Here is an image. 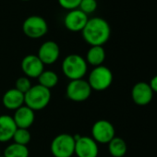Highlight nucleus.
<instances>
[{
    "label": "nucleus",
    "mask_w": 157,
    "mask_h": 157,
    "mask_svg": "<svg viewBox=\"0 0 157 157\" xmlns=\"http://www.w3.org/2000/svg\"><path fill=\"white\" fill-rule=\"evenodd\" d=\"M82 32L85 42L92 46H103L108 41L111 34L108 22L99 17L88 20Z\"/></svg>",
    "instance_id": "f257e3e1"
},
{
    "label": "nucleus",
    "mask_w": 157,
    "mask_h": 157,
    "mask_svg": "<svg viewBox=\"0 0 157 157\" xmlns=\"http://www.w3.org/2000/svg\"><path fill=\"white\" fill-rule=\"evenodd\" d=\"M88 69L86 60L80 55L71 54L66 56L62 62L63 74L70 81L82 78Z\"/></svg>",
    "instance_id": "f03ea898"
},
{
    "label": "nucleus",
    "mask_w": 157,
    "mask_h": 157,
    "mask_svg": "<svg viewBox=\"0 0 157 157\" xmlns=\"http://www.w3.org/2000/svg\"><path fill=\"white\" fill-rule=\"evenodd\" d=\"M51 100V91L44 86L37 84L32 86L24 94V105L33 111L45 108Z\"/></svg>",
    "instance_id": "7ed1b4c3"
},
{
    "label": "nucleus",
    "mask_w": 157,
    "mask_h": 157,
    "mask_svg": "<svg viewBox=\"0 0 157 157\" xmlns=\"http://www.w3.org/2000/svg\"><path fill=\"white\" fill-rule=\"evenodd\" d=\"M113 82V73L105 66L95 67L89 75L88 83L92 90L103 92L108 89Z\"/></svg>",
    "instance_id": "20e7f679"
},
{
    "label": "nucleus",
    "mask_w": 157,
    "mask_h": 157,
    "mask_svg": "<svg viewBox=\"0 0 157 157\" xmlns=\"http://www.w3.org/2000/svg\"><path fill=\"white\" fill-rule=\"evenodd\" d=\"M50 150L55 157H71L75 151V140L70 134H59L52 140Z\"/></svg>",
    "instance_id": "39448f33"
},
{
    "label": "nucleus",
    "mask_w": 157,
    "mask_h": 157,
    "mask_svg": "<svg viewBox=\"0 0 157 157\" xmlns=\"http://www.w3.org/2000/svg\"><path fill=\"white\" fill-rule=\"evenodd\" d=\"M92 88L87 81L83 78L70 81L67 86V97L74 102H84L92 94Z\"/></svg>",
    "instance_id": "423d86ee"
},
{
    "label": "nucleus",
    "mask_w": 157,
    "mask_h": 157,
    "mask_svg": "<svg viewBox=\"0 0 157 157\" xmlns=\"http://www.w3.org/2000/svg\"><path fill=\"white\" fill-rule=\"evenodd\" d=\"M22 30L24 34L29 38L38 39L47 33L48 26L44 18L40 16H30L24 21Z\"/></svg>",
    "instance_id": "0eeeda50"
},
{
    "label": "nucleus",
    "mask_w": 157,
    "mask_h": 157,
    "mask_svg": "<svg viewBox=\"0 0 157 157\" xmlns=\"http://www.w3.org/2000/svg\"><path fill=\"white\" fill-rule=\"evenodd\" d=\"M116 130L111 122L105 119L96 121L92 128V138L101 144H108V142L115 138Z\"/></svg>",
    "instance_id": "6e6552de"
},
{
    "label": "nucleus",
    "mask_w": 157,
    "mask_h": 157,
    "mask_svg": "<svg viewBox=\"0 0 157 157\" xmlns=\"http://www.w3.org/2000/svg\"><path fill=\"white\" fill-rule=\"evenodd\" d=\"M74 153L77 157H97L99 153L98 143L91 137L81 136L75 140Z\"/></svg>",
    "instance_id": "1a4fd4ad"
},
{
    "label": "nucleus",
    "mask_w": 157,
    "mask_h": 157,
    "mask_svg": "<svg viewBox=\"0 0 157 157\" xmlns=\"http://www.w3.org/2000/svg\"><path fill=\"white\" fill-rule=\"evenodd\" d=\"M88 15L78 9L70 10L64 18V25L70 32H82L88 21Z\"/></svg>",
    "instance_id": "9d476101"
},
{
    "label": "nucleus",
    "mask_w": 157,
    "mask_h": 157,
    "mask_svg": "<svg viewBox=\"0 0 157 157\" xmlns=\"http://www.w3.org/2000/svg\"><path fill=\"white\" fill-rule=\"evenodd\" d=\"M21 70L29 78H38L44 70V65L36 55H28L21 61Z\"/></svg>",
    "instance_id": "9b49d317"
},
{
    "label": "nucleus",
    "mask_w": 157,
    "mask_h": 157,
    "mask_svg": "<svg viewBox=\"0 0 157 157\" xmlns=\"http://www.w3.org/2000/svg\"><path fill=\"white\" fill-rule=\"evenodd\" d=\"M131 97L133 102L140 106L149 105L153 97V92L149 83L140 82L136 83L131 90Z\"/></svg>",
    "instance_id": "f8f14e48"
},
{
    "label": "nucleus",
    "mask_w": 157,
    "mask_h": 157,
    "mask_svg": "<svg viewBox=\"0 0 157 157\" xmlns=\"http://www.w3.org/2000/svg\"><path fill=\"white\" fill-rule=\"evenodd\" d=\"M60 55L58 44L53 41L44 42L38 50L37 56L44 65H52L56 62Z\"/></svg>",
    "instance_id": "ddd939ff"
},
{
    "label": "nucleus",
    "mask_w": 157,
    "mask_h": 157,
    "mask_svg": "<svg viewBox=\"0 0 157 157\" xmlns=\"http://www.w3.org/2000/svg\"><path fill=\"white\" fill-rule=\"evenodd\" d=\"M12 117L14 119L17 128L29 129V128L34 122L35 115L33 110H32L31 108H29L24 105L21 107L15 110L14 116Z\"/></svg>",
    "instance_id": "4468645a"
},
{
    "label": "nucleus",
    "mask_w": 157,
    "mask_h": 157,
    "mask_svg": "<svg viewBox=\"0 0 157 157\" xmlns=\"http://www.w3.org/2000/svg\"><path fill=\"white\" fill-rule=\"evenodd\" d=\"M17 128L12 117L8 115L0 116V142H7L12 140Z\"/></svg>",
    "instance_id": "2eb2a0df"
},
{
    "label": "nucleus",
    "mask_w": 157,
    "mask_h": 157,
    "mask_svg": "<svg viewBox=\"0 0 157 157\" xmlns=\"http://www.w3.org/2000/svg\"><path fill=\"white\" fill-rule=\"evenodd\" d=\"M2 102L4 106L10 110H17L24 105V94L13 88L8 90L3 95Z\"/></svg>",
    "instance_id": "dca6fc26"
},
{
    "label": "nucleus",
    "mask_w": 157,
    "mask_h": 157,
    "mask_svg": "<svg viewBox=\"0 0 157 157\" xmlns=\"http://www.w3.org/2000/svg\"><path fill=\"white\" fill-rule=\"evenodd\" d=\"M105 59V51L103 46H92L86 55V62L94 67L102 66Z\"/></svg>",
    "instance_id": "f3484780"
},
{
    "label": "nucleus",
    "mask_w": 157,
    "mask_h": 157,
    "mask_svg": "<svg viewBox=\"0 0 157 157\" xmlns=\"http://www.w3.org/2000/svg\"><path fill=\"white\" fill-rule=\"evenodd\" d=\"M127 150L128 147L125 140L119 137H115L108 142V151L112 157H123Z\"/></svg>",
    "instance_id": "a211bd4d"
},
{
    "label": "nucleus",
    "mask_w": 157,
    "mask_h": 157,
    "mask_svg": "<svg viewBox=\"0 0 157 157\" xmlns=\"http://www.w3.org/2000/svg\"><path fill=\"white\" fill-rule=\"evenodd\" d=\"M30 151L27 146L18 143L10 144L4 151V157H29Z\"/></svg>",
    "instance_id": "6ab92c4d"
},
{
    "label": "nucleus",
    "mask_w": 157,
    "mask_h": 157,
    "mask_svg": "<svg viewBox=\"0 0 157 157\" xmlns=\"http://www.w3.org/2000/svg\"><path fill=\"white\" fill-rule=\"evenodd\" d=\"M39 84L51 90L58 83V76L52 70H44L38 77Z\"/></svg>",
    "instance_id": "aec40b11"
},
{
    "label": "nucleus",
    "mask_w": 157,
    "mask_h": 157,
    "mask_svg": "<svg viewBox=\"0 0 157 157\" xmlns=\"http://www.w3.org/2000/svg\"><path fill=\"white\" fill-rule=\"evenodd\" d=\"M31 139H32V136H31L29 129L19 128L16 129V131L13 135V138H12V140H14L15 143L21 144V145H25V146H27V144L31 141Z\"/></svg>",
    "instance_id": "412c9836"
},
{
    "label": "nucleus",
    "mask_w": 157,
    "mask_h": 157,
    "mask_svg": "<svg viewBox=\"0 0 157 157\" xmlns=\"http://www.w3.org/2000/svg\"><path fill=\"white\" fill-rule=\"evenodd\" d=\"M97 9V1L96 0H82L78 7V10H82L86 15L94 13Z\"/></svg>",
    "instance_id": "4be33fe9"
},
{
    "label": "nucleus",
    "mask_w": 157,
    "mask_h": 157,
    "mask_svg": "<svg viewBox=\"0 0 157 157\" xmlns=\"http://www.w3.org/2000/svg\"><path fill=\"white\" fill-rule=\"evenodd\" d=\"M32 83L31 81L28 77H21L16 81L15 83V89H17L19 92L22 93L23 94H25L32 87Z\"/></svg>",
    "instance_id": "5701e85b"
},
{
    "label": "nucleus",
    "mask_w": 157,
    "mask_h": 157,
    "mask_svg": "<svg viewBox=\"0 0 157 157\" xmlns=\"http://www.w3.org/2000/svg\"><path fill=\"white\" fill-rule=\"evenodd\" d=\"M81 2H82V0H58L59 5L63 9L68 10L69 11L78 9Z\"/></svg>",
    "instance_id": "b1692460"
},
{
    "label": "nucleus",
    "mask_w": 157,
    "mask_h": 157,
    "mask_svg": "<svg viewBox=\"0 0 157 157\" xmlns=\"http://www.w3.org/2000/svg\"><path fill=\"white\" fill-rule=\"evenodd\" d=\"M149 85H150V87H151V89L152 90L153 93H157V75L154 76L151 78Z\"/></svg>",
    "instance_id": "393cba45"
},
{
    "label": "nucleus",
    "mask_w": 157,
    "mask_h": 157,
    "mask_svg": "<svg viewBox=\"0 0 157 157\" xmlns=\"http://www.w3.org/2000/svg\"><path fill=\"white\" fill-rule=\"evenodd\" d=\"M2 155H1V151H0V157H1Z\"/></svg>",
    "instance_id": "a878e982"
},
{
    "label": "nucleus",
    "mask_w": 157,
    "mask_h": 157,
    "mask_svg": "<svg viewBox=\"0 0 157 157\" xmlns=\"http://www.w3.org/2000/svg\"><path fill=\"white\" fill-rule=\"evenodd\" d=\"M23 1H29V0H23Z\"/></svg>",
    "instance_id": "bb28decb"
},
{
    "label": "nucleus",
    "mask_w": 157,
    "mask_h": 157,
    "mask_svg": "<svg viewBox=\"0 0 157 157\" xmlns=\"http://www.w3.org/2000/svg\"><path fill=\"white\" fill-rule=\"evenodd\" d=\"M1 157H4V156H1Z\"/></svg>",
    "instance_id": "cd10ccee"
}]
</instances>
